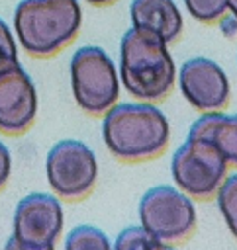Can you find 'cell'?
I'll return each mask as SVG.
<instances>
[{
	"mask_svg": "<svg viewBox=\"0 0 237 250\" xmlns=\"http://www.w3.org/2000/svg\"><path fill=\"white\" fill-rule=\"evenodd\" d=\"M102 141L121 162H147L166 150L170 123L155 102H116L102 115Z\"/></svg>",
	"mask_w": 237,
	"mask_h": 250,
	"instance_id": "obj_1",
	"label": "cell"
},
{
	"mask_svg": "<svg viewBox=\"0 0 237 250\" xmlns=\"http://www.w3.org/2000/svg\"><path fill=\"white\" fill-rule=\"evenodd\" d=\"M119 80L135 100H165L176 80L168 43L149 29L131 25L119 43Z\"/></svg>",
	"mask_w": 237,
	"mask_h": 250,
	"instance_id": "obj_2",
	"label": "cell"
},
{
	"mask_svg": "<svg viewBox=\"0 0 237 250\" xmlns=\"http://www.w3.org/2000/svg\"><path fill=\"white\" fill-rule=\"evenodd\" d=\"M82 21L76 0H22L14 12V29L31 57H53L78 33Z\"/></svg>",
	"mask_w": 237,
	"mask_h": 250,
	"instance_id": "obj_3",
	"label": "cell"
},
{
	"mask_svg": "<svg viewBox=\"0 0 237 250\" xmlns=\"http://www.w3.org/2000/svg\"><path fill=\"white\" fill-rule=\"evenodd\" d=\"M139 225L163 242H180L192 236L198 225L194 199L176 186L149 188L137 203Z\"/></svg>",
	"mask_w": 237,
	"mask_h": 250,
	"instance_id": "obj_4",
	"label": "cell"
},
{
	"mask_svg": "<svg viewBox=\"0 0 237 250\" xmlns=\"http://www.w3.org/2000/svg\"><path fill=\"white\" fill-rule=\"evenodd\" d=\"M71 88L76 105L90 115H104L118 102L119 76L102 47L76 49L71 59Z\"/></svg>",
	"mask_w": 237,
	"mask_h": 250,
	"instance_id": "obj_5",
	"label": "cell"
},
{
	"mask_svg": "<svg viewBox=\"0 0 237 250\" xmlns=\"http://www.w3.org/2000/svg\"><path fill=\"white\" fill-rule=\"evenodd\" d=\"M227 174V160L208 139L186 135V141L172 152L170 176L174 186L192 199L213 197Z\"/></svg>",
	"mask_w": 237,
	"mask_h": 250,
	"instance_id": "obj_6",
	"label": "cell"
},
{
	"mask_svg": "<svg viewBox=\"0 0 237 250\" xmlns=\"http://www.w3.org/2000/svg\"><path fill=\"white\" fill-rule=\"evenodd\" d=\"M45 178L53 193L67 201L86 197L98 180L94 150L78 139L57 141L45 156Z\"/></svg>",
	"mask_w": 237,
	"mask_h": 250,
	"instance_id": "obj_7",
	"label": "cell"
},
{
	"mask_svg": "<svg viewBox=\"0 0 237 250\" xmlns=\"http://www.w3.org/2000/svg\"><path fill=\"white\" fill-rule=\"evenodd\" d=\"M37 117V90L18 57L0 59V133L22 135Z\"/></svg>",
	"mask_w": 237,
	"mask_h": 250,
	"instance_id": "obj_8",
	"label": "cell"
},
{
	"mask_svg": "<svg viewBox=\"0 0 237 250\" xmlns=\"http://www.w3.org/2000/svg\"><path fill=\"white\" fill-rule=\"evenodd\" d=\"M65 225L61 197L47 191L24 195L12 217V234L27 244H55Z\"/></svg>",
	"mask_w": 237,
	"mask_h": 250,
	"instance_id": "obj_9",
	"label": "cell"
},
{
	"mask_svg": "<svg viewBox=\"0 0 237 250\" xmlns=\"http://www.w3.org/2000/svg\"><path fill=\"white\" fill-rule=\"evenodd\" d=\"M176 80L184 100L200 113L223 111L229 104L231 88L227 74L208 57H192L184 61Z\"/></svg>",
	"mask_w": 237,
	"mask_h": 250,
	"instance_id": "obj_10",
	"label": "cell"
},
{
	"mask_svg": "<svg viewBox=\"0 0 237 250\" xmlns=\"http://www.w3.org/2000/svg\"><path fill=\"white\" fill-rule=\"evenodd\" d=\"M129 14L133 27L149 29L166 43L176 41L182 33V16L174 0H133Z\"/></svg>",
	"mask_w": 237,
	"mask_h": 250,
	"instance_id": "obj_11",
	"label": "cell"
},
{
	"mask_svg": "<svg viewBox=\"0 0 237 250\" xmlns=\"http://www.w3.org/2000/svg\"><path fill=\"white\" fill-rule=\"evenodd\" d=\"M190 137L212 141L229 166L237 168V113L204 111L188 129Z\"/></svg>",
	"mask_w": 237,
	"mask_h": 250,
	"instance_id": "obj_12",
	"label": "cell"
},
{
	"mask_svg": "<svg viewBox=\"0 0 237 250\" xmlns=\"http://www.w3.org/2000/svg\"><path fill=\"white\" fill-rule=\"evenodd\" d=\"M63 250H114L108 234L96 225H76L65 236Z\"/></svg>",
	"mask_w": 237,
	"mask_h": 250,
	"instance_id": "obj_13",
	"label": "cell"
},
{
	"mask_svg": "<svg viewBox=\"0 0 237 250\" xmlns=\"http://www.w3.org/2000/svg\"><path fill=\"white\" fill-rule=\"evenodd\" d=\"M114 250H176L170 242H163L151 236L141 225H129L121 229L112 242Z\"/></svg>",
	"mask_w": 237,
	"mask_h": 250,
	"instance_id": "obj_14",
	"label": "cell"
},
{
	"mask_svg": "<svg viewBox=\"0 0 237 250\" xmlns=\"http://www.w3.org/2000/svg\"><path fill=\"white\" fill-rule=\"evenodd\" d=\"M213 197L217 201V209L227 230L237 240V170L225 176Z\"/></svg>",
	"mask_w": 237,
	"mask_h": 250,
	"instance_id": "obj_15",
	"label": "cell"
},
{
	"mask_svg": "<svg viewBox=\"0 0 237 250\" xmlns=\"http://www.w3.org/2000/svg\"><path fill=\"white\" fill-rule=\"evenodd\" d=\"M184 4L194 20L202 23H213L225 14L229 0H184Z\"/></svg>",
	"mask_w": 237,
	"mask_h": 250,
	"instance_id": "obj_16",
	"label": "cell"
},
{
	"mask_svg": "<svg viewBox=\"0 0 237 250\" xmlns=\"http://www.w3.org/2000/svg\"><path fill=\"white\" fill-rule=\"evenodd\" d=\"M14 57H18L14 35L6 25V21L0 18V59H14Z\"/></svg>",
	"mask_w": 237,
	"mask_h": 250,
	"instance_id": "obj_17",
	"label": "cell"
},
{
	"mask_svg": "<svg viewBox=\"0 0 237 250\" xmlns=\"http://www.w3.org/2000/svg\"><path fill=\"white\" fill-rule=\"evenodd\" d=\"M10 176H12V152H10V148L0 141V189L6 188Z\"/></svg>",
	"mask_w": 237,
	"mask_h": 250,
	"instance_id": "obj_18",
	"label": "cell"
},
{
	"mask_svg": "<svg viewBox=\"0 0 237 250\" xmlns=\"http://www.w3.org/2000/svg\"><path fill=\"white\" fill-rule=\"evenodd\" d=\"M4 250H55V244H27L18 240L14 234L6 240Z\"/></svg>",
	"mask_w": 237,
	"mask_h": 250,
	"instance_id": "obj_19",
	"label": "cell"
},
{
	"mask_svg": "<svg viewBox=\"0 0 237 250\" xmlns=\"http://www.w3.org/2000/svg\"><path fill=\"white\" fill-rule=\"evenodd\" d=\"M88 4H94V6H108V4H112V2H116V0H86Z\"/></svg>",
	"mask_w": 237,
	"mask_h": 250,
	"instance_id": "obj_20",
	"label": "cell"
},
{
	"mask_svg": "<svg viewBox=\"0 0 237 250\" xmlns=\"http://www.w3.org/2000/svg\"><path fill=\"white\" fill-rule=\"evenodd\" d=\"M227 10H231V14L237 18V0H229V6H227Z\"/></svg>",
	"mask_w": 237,
	"mask_h": 250,
	"instance_id": "obj_21",
	"label": "cell"
}]
</instances>
